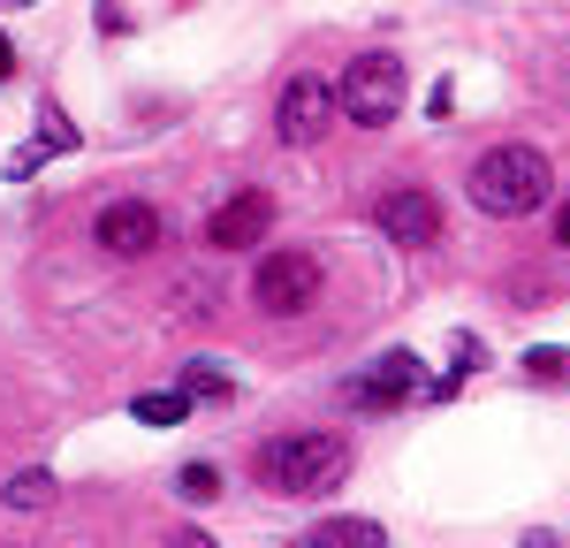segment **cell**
<instances>
[{"instance_id":"obj_1","label":"cell","mask_w":570,"mask_h":548,"mask_svg":"<svg viewBox=\"0 0 570 548\" xmlns=\"http://www.w3.org/2000/svg\"><path fill=\"white\" fill-rule=\"evenodd\" d=\"M464 190H472V206H480V214H494V222L540 214V206H548V160H540L532 145H494V153H480V160H472Z\"/></svg>"},{"instance_id":"obj_2","label":"cell","mask_w":570,"mask_h":548,"mask_svg":"<svg viewBox=\"0 0 570 548\" xmlns=\"http://www.w3.org/2000/svg\"><path fill=\"white\" fill-rule=\"evenodd\" d=\"M252 472L274 496H327L351 472V442L343 434H282V442H266L252 457Z\"/></svg>"},{"instance_id":"obj_3","label":"cell","mask_w":570,"mask_h":548,"mask_svg":"<svg viewBox=\"0 0 570 548\" xmlns=\"http://www.w3.org/2000/svg\"><path fill=\"white\" fill-rule=\"evenodd\" d=\"M335 91H343V115H351L357 130H389L395 115H403V61L395 53H357Z\"/></svg>"},{"instance_id":"obj_4","label":"cell","mask_w":570,"mask_h":548,"mask_svg":"<svg viewBox=\"0 0 570 548\" xmlns=\"http://www.w3.org/2000/svg\"><path fill=\"white\" fill-rule=\"evenodd\" d=\"M252 297H259L266 320H297L320 305V260L312 252H266L259 274H252Z\"/></svg>"},{"instance_id":"obj_5","label":"cell","mask_w":570,"mask_h":548,"mask_svg":"<svg viewBox=\"0 0 570 548\" xmlns=\"http://www.w3.org/2000/svg\"><path fill=\"white\" fill-rule=\"evenodd\" d=\"M335 115H343V91L327 85V77H289L282 99H274V137L282 145H320Z\"/></svg>"},{"instance_id":"obj_6","label":"cell","mask_w":570,"mask_h":548,"mask_svg":"<svg viewBox=\"0 0 570 548\" xmlns=\"http://www.w3.org/2000/svg\"><path fill=\"white\" fill-rule=\"evenodd\" d=\"M91 236H99V252H115V260H145V252L160 244V214H153L145 198H115V206L91 222Z\"/></svg>"},{"instance_id":"obj_7","label":"cell","mask_w":570,"mask_h":548,"mask_svg":"<svg viewBox=\"0 0 570 548\" xmlns=\"http://www.w3.org/2000/svg\"><path fill=\"white\" fill-rule=\"evenodd\" d=\"M266 222H274V198L266 190H236L214 222H206V244L214 252H252V244H266Z\"/></svg>"},{"instance_id":"obj_8","label":"cell","mask_w":570,"mask_h":548,"mask_svg":"<svg viewBox=\"0 0 570 548\" xmlns=\"http://www.w3.org/2000/svg\"><path fill=\"white\" fill-rule=\"evenodd\" d=\"M381 236H395V244H411V252H426L441 236V206L426 198V190H395V198H381Z\"/></svg>"},{"instance_id":"obj_9","label":"cell","mask_w":570,"mask_h":548,"mask_svg":"<svg viewBox=\"0 0 570 548\" xmlns=\"http://www.w3.org/2000/svg\"><path fill=\"white\" fill-rule=\"evenodd\" d=\"M411 389H419V359H411V351H389V359L373 365V373H357L343 397H351L357 411H389V404H403Z\"/></svg>"},{"instance_id":"obj_10","label":"cell","mask_w":570,"mask_h":548,"mask_svg":"<svg viewBox=\"0 0 570 548\" xmlns=\"http://www.w3.org/2000/svg\"><path fill=\"white\" fill-rule=\"evenodd\" d=\"M389 541V526H373V518H327V526H312V548H381Z\"/></svg>"},{"instance_id":"obj_11","label":"cell","mask_w":570,"mask_h":548,"mask_svg":"<svg viewBox=\"0 0 570 548\" xmlns=\"http://www.w3.org/2000/svg\"><path fill=\"white\" fill-rule=\"evenodd\" d=\"M0 502H8L16 518H39V510H53V472H16V480L0 488Z\"/></svg>"},{"instance_id":"obj_12","label":"cell","mask_w":570,"mask_h":548,"mask_svg":"<svg viewBox=\"0 0 570 548\" xmlns=\"http://www.w3.org/2000/svg\"><path fill=\"white\" fill-rule=\"evenodd\" d=\"M137 419H145V427H183V419H190V389H153V397H137Z\"/></svg>"},{"instance_id":"obj_13","label":"cell","mask_w":570,"mask_h":548,"mask_svg":"<svg viewBox=\"0 0 570 548\" xmlns=\"http://www.w3.org/2000/svg\"><path fill=\"white\" fill-rule=\"evenodd\" d=\"M183 389H206V404H228V397H236V373L214 365V359H190L183 365Z\"/></svg>"},{"instance_id":"obj_14","label":"cell","mask_w":570,"mask_h":548,"mask_svg":"<svg viewBox=\"0 0 570 548\" xmlns=\"http://www.w3.org/2000/svg\"><path fill=\"white\" fill-rule=\"evenodd\" d=\"M176 488H183L190 502H214V496H220V472H214V464H183Z\"/></svg>"},{"instance_id":"obj_15","label":"cell","mask_w":570,"mask_h":548,"mask_svg":"<svg viewBox=\"0 0 570 548\" xmlns=\"http://www.w3.org/2000/svg\"><path fill=\"white\" fill-rule=\"evenodd\" d=\"M525 373L532 381H570V351H556V343L548 351H525Z\"/></svg>"},{"instance_id":"obj_16","label":"cell","mask_w":570,"mask_h":548,"mask_svg":"<svg viewBox=\"0 0 570 548\" xmlns=\"http://www.w3.org/2000/svg\"><path fill=\"white\" fill-rule=\"evenodd\" d=\"M39 123H46V153H77V130H69V115H61L53 99L39 107Z\"/></svg>"},{"instance_id":"obj_17","label":"cell","mask_w":570,"mask_h":548,"mask_svg":"<svg viewBox=\"0 0 570 548\" xmlns=\"http://www.w3.org/2000/svg\"><path fill=\"white\" fill-rule=\"evenodd\" d=\"M39 160H46V145H23V153L8 160V176H16V183H23V176H39Z\"/></svg>"},{"instance_id":"obj_18","label":"cell","mask_w":570,"mask_h":548,"mask_svg":"<svg viewBox=\"0 0 570 548\" xmlns=\"http://www.w3.org/2000/svg\"><path fill=\"white\" fill-rule=\"evenodd\" d=\"M16 77V46H8V31H0V85Z\"/></svg>"},{"instance_id":"obj_19","label":"cell","mask_w":570,"mask_h":548,"mask_svg":"<svg viewBox=\"0 0 570 548\" xmlns=\"http://www.w3.org/2000/svg\"><path fill=\"white\" fill-rule=\"evenodd\" d=\"M556 244H570V206H563V214H556Z\"/></svg>"}]
</instances>
